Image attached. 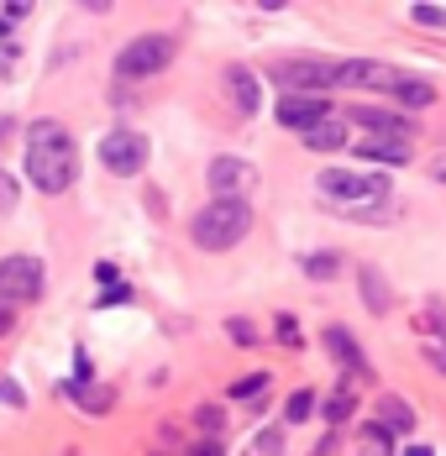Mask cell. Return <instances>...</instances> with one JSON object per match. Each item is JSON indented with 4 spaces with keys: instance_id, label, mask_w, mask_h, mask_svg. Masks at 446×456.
<instances>
[{
    "instance_id": "6da1fadb",
    "label": "cell",
    "mask_w": 446,
    "mask_h": 456,
    "mask_svg": "<svg viewBox=\"0 0 446 456\" xmlns=\"http://www.w3.org/2000/svg\"><path fill=\"white\" fill-rule=\"evenodd\" d=\"M27 179L37 183L43 194H63L69 183L79 179V147L63 132V121H32L27 126Z\"/></svg>"
},
{
    "instance_id": "7a4b0ae2",
    "label": "cell",
    "mask_w": 446,
    "mask_h": 456,
    "mask_svg": "<svg viewBox=\"0 0 446 456\" xmlns=\"http://www.w3.org/2000/svg\"><path fill=\"white\" fill-rule=\"evenodd\" d=\"M315 200L352 216V221H389V179L384 174H357V168H326L315 174Z\"/></svg>"
},
{
    "instance_id": "3957f363",
    "label": "cell",
    "mask_w": 446,
    "mask_h": 456,
    "mask_svg": "<svg viewBox=\"0 0 446 456\" xmlns=\"http://www.w3.org/2000/svg\"><path fill=\"white\" fill-rule=\"evenodd\" d=\"M247 231H252V210H247V200H211V205L189 221L194 247H205V252H231Z\"/></svg>"
},
{
    "instance_id": "277c9868",
    "label": "cell",
    "mask_w": 446,
    "mask_h": 456,
    "mask_svg": "<svg viewBox=\"0 0 446 456\" xmlns=\"http://www.w3.org/2000/svg\"><path fill=\"white\" fill-rule=\"evenodd\" d=\"M273 85L289 94H320L336 85V63L331 58H284V63H273Z\"/></svg>"
},
{
    "instance_id": "5b68a950",
    "label": "cell",
    "mask_w": 446,
    "mask_h": 456,
    "mask_svg": "<svg viewBox=\"0 0 446 456\" xmlns=\"http://www.w3.org/2000/svg\"><path fill=\"white\" fill-rule=\"evenodd\" d=\"M169 58H174V43L153 32V37H136V43L121 47L116 74H121V79H147V74H163V69H169Z\"/></svg>"
},
{
    "instance_id": "8992f818",
    "label": "cell",
    "mask_w": 446,
    "mask_h": 456,
    "mask_svg": "<svg viewBox=\"0 0 446 456\" xmlns=\"http://www.w3.org/2000/svg\"><path fill=\"white\" fill-rule=\"evenodd\" d=\"M205 183L216 189V200H242V194L258 183V168H252L247 158H236V152H221V158H211Z\"/></svg>"
},
{
    "instance_id": "52a82bcc",
    "label": "cell",
    "mask_w": 446,
    "mask_h": 456,
    "mask_svg": "<svg viewBox=\"0 0 446 456\" xmlns=\"http://www.w3.org/2000/svg\"><path fill=\"white\" fill-rule=\"evenodd\" d=\"M404 69H389V63H373V58H347L336 63V85L347 90H378V94H394Z\"/></svg>"
},
{
    "instance_id": "ba28073f",
    "label": "cell",
    "mask_w": 446,
    "mask_h": 456,
    "mask_svg": "<svg viewBox=\"0 0 446 456\" xmlns=\"http://www.w3.org/2000/svg\"><path fill=\"white\" fill-rule=\"evenodd\" d=\"M100 163H105L111 174L132 179L136 168L147 163V137H136V132H105V142H100Z\"/></svg>"
},
{
    "instance_id": "9c48e42d",
    "label": "cell",
    "mask_w": 446,
    "mask_h": 456,
    "mask_svg": "<svg viewBox=\"0 0 446 456\" xmlns=\"http://www.w3.org/2000/svg\"><path fill=\"white\" fill-rule=\"evenodd\" d=\"M43 263L37 257H0V299H37Z\"/></svg>"
},
{
    "instance_id": "30bf717a",
    "label": "cell",
    "mask_w": 446,
    "mask_h": 456,
    "mask_svg": "<svg viewBox=\"0 0 446 456\" xmlns=\"http://www.w3.org/2000/svg\"><path fill=\"white\" fill-rule=\"evenodd\" d=\"M352 126L373 132V137H394V142L415 137V121H409L404 110H384V105H357V110H352Z\"/></svg>"
},
{
    "instance_id": "8fae6325",
    "label": "cell",
    "mask_w": 446,
    "mask_h": 456,
    "mask_svg": "<svg viewBox=\"0 0 446 456\" xmlns=\"http://www.w3.org/2000/svg\"><path fill=\"white\" fill-rule=\"evenodd\" d=\"M326 116H331V100H320V94H284V100H278V121L294 126L300 137H305L310 126H320Z\"/></svg>"
},
{
    "instance_id": "7c38bea8",
    "label": "cell",
    "mask_w": 446,
    "mask_h": 456,
    "mask_svg": "<svg viewBox=\"0 0 446 456\" xmlns=\"http://www.w3.org/2000/svg\"><path fill=\"white\" fill-rule=\"evenodd\" d=\"M226 94H231V105H236L242 116H258V105H263V90H258L252 69H242V63L226 69Z\"/></svg>"
},
{
    "instance_id": "4fadbf2b",
    "label": "cell",
    "mask_w": 446,
    "mask_h": 456,
    "mask_svg": "<svg viewBox=\"0 0 446 456\" xmlns=\"http://www.w3.org/2000/svg\"><path fill=\"white\" fill-rule=\"evenodd\" d=\"M352 147H357V158H373V163H389V168H404L415 158V147L394 142V137H368V142H352Z\"/></svg>"
},
{
    "instance_id": "5bb4252c",
    "label": "cell",
    "mask_w": 446,
    "mask_h": 456,
    "mask_svg": "<svg viewBox=\"0 0 446 456\" xmlns=\"http://www.w3.org/2000/svg\"><path fill=\"white\" fill-rule=\"evenodd\" d=\"M357 283H362V299H368V310H373V315H389V310H394V294H389V283H384L378 268H368V263H362V268H357Z\"/></svg>"
},
{
    "instance_id": "9a60e30c",
    "label": "cell",
    "mask_w": 446,
    "mask_h": 456,
    "mask_svg": "<svg viewBox=\"0 0 446 456\" xmlns=\"http://www.w3.org/2000/svg\"><path fill=\"white\" fill-rule=\"evenodd\" d=\"M394 100H400L404 110H425V105H431V100H436V85H431V79H420V74H409V69H404V74H400V85H394Z\"/></svg>"
},
{
    "instance_id": "2e32d148",
    "label": "cell",
    "mask_w": 446,
    "mask_h": 456,
    "mask_svg": "<svg viewBox=\"0 0 446 456\" xmlns=\"http://www.w3.org/2000/svg\"><path fill=\"white\" fill-rule=\"evenodd\" d=\"M305 147H310V152H336V147H347V121L326 116L320 126H310V132H305Z\"/></svg>"
},
{
    "instance_id": "e0dca14e",
    "label": "cell",
    "mask_w": 446,
    "mask_h": 456,
    "mask_svg": "<svg viewBox=\"0 0 446 456\" xmlns=\"http://www.w3.org/2000/svg\"><path fill=\"white\" fill-rule=\"evenodd\" d=\"M326 346L336 352V362H342V367H357V372H368V357H362V346H357V341L347 336V330H342V325H331V330H326Z\"/></svg>"
},
{
    "instance_id": "ac0fdd59",
    "label": "cell",
    "mask_w": 446,
    "mask_h": 456,
    "mask_svg": "<svg viewBox=\"0 0 446 456\" xmlns=\"http://www.w3.org/2000/svg\"><path fill=\"white\" fill-rule=\"evenodd\" d=\"M378 425H384L389 436H404V430H415V410H409L404 399H384V404H378Z\"/></svg>"
},
{
    "instance_id": "d6986e66",
    "label": "cell",
    "mask_w": 446,
    "mask_h": 456,
    "mask_svg": "<svg viewBox=\"0 0 446 456\" xmlns=\"http://www.w3.org/2000/svg\"><path fill=\"white\" fill-rule=\"evenodd\" d=\"M352 404H357V394H352V388H347V383H342V388H331V399L320 404V414H326L331 425H342V419L352 414Z\"/></svg>"
},
{
    "instance_id": "ffe728a7",
    "label": "cell",
    "mask_w": 446,
    "mask_h": 456,
    "mask_svg": "<svg viewBox=\"0 0 446 456\" xmlns=\"http://www.w3.org/2000/svg\"><path fill=\"white\" fill-rule=\"evenodd\" d=\"M315 414V394L310 388H294V394H289V404H284V419H289V425H300V419H310Z\"/></svg>"
},
{
    "instance_id": "44dd1931",
    "label": "cell",
    "mask_w": 446,
    "mask_h": 456,
    "mask_svg": "<svg viewBox=\"0 0 446 456\" xmlns=\"http://www.w3.org/2000/svg\"><path fill=\"white\" fill-rule=\"evenodd\" d=\"M263 388H268V372H247V378L231 383V399H258Z\"/></svg>"
},
{
    "instance_id": "7402d4cb",
    "label": "cell",
    "mask_w": 446,
    "mask_h": 456,
    "mask_svg": "<svg viewBox=\"0 0 446 456\" xmlns=\"http://www.w3.org/2000/svg\"><path fill=\"white\" fill-rule=\"evenodd\" d=\"M336 268H342V263H336V252H320V257H305V273H310V278H336Z\"/></svg>"
},
{
    "instance_id": "603a6c76",
    "label": "cell",
    "mask_w": 446,
    "mask_h": 456,
    "mask_svg": "<svg viewBox=\"0 0 446 456\" xmlns=\"http://www.w3.org/2000/svg\"><path fill=\"white\" fill-rule=\"evenodd\" d=\"M409 16L420 27H446V5H409Z\"/></svg>"
},
{
    "instance_id": "cb8c5ba5",
    "label": "cell",
    "mask_w": 446,
    "mask_h": 456,
    "mask_svg": "<svg viewBox=\"0 0 446 456\" xmlns=\"http://www.w3.org/2000/svg\"><path fill=\"white\" fill-rule=\"evenodd\" d=\"M27 11H32L27 0H21V5H16V0H11V5H0V32L11 37V27H21V16H27Z\"/></svg>"
},
{
    "instance_id": "d4e9b609",
    "label": "cell",
    "mask_w": 446,
    "mask_h": 456,
    "mask_svg": "<svg viewBox=\"0 0 446 456\" xmlns=\"http://www.w3.org/2000/svg\"><path fill=\"white\" fill-rule=\"evenodd\" d=\"M420 325H425V330H442V336H446V305H436V299H431V305L420 310Z\"/></svg>"
},
{
    "instance_id": "484cf974",
    "label": "cell",
    "mask_w": 446,
    "mask_h": 456,
    "mask_svg": "<svg viewBox=\"0 0 446 456\" xmlns=\"http://www.w3.org/2000/svg\"><path fill=\"white\" fill-rule=\"evenodd\" d=\"M16 58H21V53H16V43H11V37L0 32V74H5V79L16 74Z\"/></svg>"
},
{
    "instance_id": "4316f807",
    "label": "cell",
    "mask_w": 446,
    "mask_h": 456,
    "mask_svg": "<svg viewBox=\"0 0 446 456\" xmlns=\"http://www.w3.org/2000/svg\"><path fill=\"white\" fill-rule=\"evenodd\" d=\"M258 456H284V441H278L273 430H263V436H258Z\"/></svg>"
},
{
    "instance_id": "83f0119b",
    "label": "cell",
    "mask_w": 446,
    "mask_h": 456,
    "mask_svg": "<svg viewBox=\"0 0 446 456\" xmlns=\"http://www.w3.org/2000/svg\"><path fill=\"white\" fill-rule=\"evenodd\" d=\"M425 362H431V367L446 378V341H431V346H425Z\"/></svg>"
},
{
    "instance_id": "f1b7e54d",
    "label": "cell",
    "mask_w": 446,
    "mask_h": 456,
    "mask_svg": "<svg viewBox=\"0 0 446 456\" xmlns=\"http://www.w3.org/2000/svg\"><path fill=\"white\" fill-rule=\"evenodd\" d=\"M194 425H205V430H221V410H211V404H205V410H194Z\"/></svg>"
},
{
    "instance_id": "f546056e",
    "label": "cell",
    "mask_w": 446,
    "mask_h": 456,
    "mask_svg": "<svg viewBox=\"0 0 446 456\" xmlns=\"http://www.w3.org/2000/svg\"><path fill=\"white\" fill-rule=\"evenodd\" d=\"M189 456H221V446L216 441H200V446H189Z\"/></svg>"
},
{
    "instance_id": "4dcf8cb0",
    "label": "cell",
    "mask_w": 446,
    "mask_h": 456,
    "mask_svg": "<svg viewBox=\"0 0 446 456\" xmlns=\"http://www.w3.org/2000/svg\"><path fill=\"white\" fill-rule=\"evenodd\" d=\"M0 404H21V394H16L11 383H0Z\"/></svg>"
},
{
    "instance_id": "1f68e13d",
    "label": "cell",
    "mask_w": 446,
    "mask_h": 456,
    "mask_svg": "<svg viewBox=\"0 0 446 456\" xmlns=\"http://www.w3.org/2000/svg\"><path fill=\"white\" fill-rule=\"evenodd\" d=\"M431 179H436V183H446V158H436V163H431Z\"/></svg>"
},
{
    "instance_id": "d6a6232c",
    "label": "cell",
    "mask_w": 446,
    "mask_h": 456,
    "mask_svg": "<svg viewBox=\"0 0 446 456\" xmlns=\"http://www.w3.org/2000/svg\"><path fill=\"white\" fill-rule=\"evenodd\" d=\"M11 325H16V315H11V310H0V336H5Z\"/></svg>"
},
{
    "instance_id": "836d02e7",
    "label": "cell",
    "mask_w": 446,
    "mask_h": 456,
    "mask_svg": "<svg viewBox=\"0 0 446 456\" xmlns=\"http://www.w3.org/2000/svg\"><path fill=\"white\" fill-rule=\"evenodd\" d=\"M404 456H431V446H409Z\"/></svg>"
},
{
    "instance_id": "e575fe53",
    "label": "cell",
    "mask_w": 446,
    "mask_h": 456,
    "mask_svg": "<svg viewBox=\"0 0 446 456\" xmlns=\"http://www.w3.org/2000/svg\"><path fill=\"white\" fill-rule=\"evenodd\" d=\"M0 137H11V121H5V116H0Z\"/></svg>"
}]
</instances>
